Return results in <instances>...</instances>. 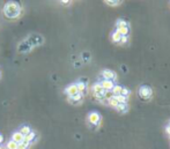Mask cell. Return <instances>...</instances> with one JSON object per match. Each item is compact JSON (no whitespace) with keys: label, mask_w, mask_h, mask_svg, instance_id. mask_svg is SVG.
Instances as JSON below:
<instances>
[{"label":"cell","mask_w":170,"mask_h":149,"mask_svg":"<svg viewBox=\"0 0 170 149\" xmlns=\"http://www.w3.org/2000/svg\"><path fill=\"white\" fill-rule=\"evenodd\" d=\"M21 13H22V8L17 2L9 1L4 6V14L7 19H11V20L17 19L21 15Z\"/></svg>","instance_id":"1"},{"label":"cell","mask_w":170,"mask_h":149,"mask_svg":"<svg viewBox=\"0 0 170 149\" xmlns=\"http://www.w3.org/2000/svg\"><path fill=\"white\" fill-rule=\"evenodd\" d=\"M152 94H153V91H152L150 87H148V86H141L140 89H139V96H140L141 100L148 101L152 97Z\"/></svg>","instance_id":"2"},{"label":"cell","mask_w":170,"mask_h":149,"mask_svg":"<svg viewBox=\"0 0 170 149\" xmlns=\"http://www.w3.org/2000/svg\"><path fill=\"white\" fill-rule=\"evenodd\" d=\"M93 93H94V96L96 97L97 100H104V95H105V90L101 87L100 83H95L93 86Z\"/></svg>","instance_id":"3"},{"label":"cell","mask_w":170,"mask_h":149,"mask_svg":"<svg viewBox=\"0 0 170 149\" xmlns=\"http://www.w3.org/2000/svg\"><path fill=\"white\" fill-rule=\"evenodd\" d=\"M88 121L90 125L93 126H98L101 123V114L96 111H93L88 114Z\"/></svg>","instance_id":"4"},{"label":"cell","mask_w":170,"mask_h":149,"mask_svg":"<svg viewBox=\"0 0 170 149\" xmlns=\"http://www.w3.org/2000/svg\"><path fill=\"white\" fill-rule=\"evenodd\" d=\"M102 77H103V80H109V81H113L116 80V73L113 72V71H110V69H104V71H102L101 73Z\"/></svg>","instance_id":"5"},{"label":"cell","mask_w":170,"mask_h":149,"mask_svg":"<svg viewBox=\"0 0 170 149\" xmlns=\"http://www.w3.org/2000/svg\"><path fill=\"white\" fill-rule=\"evenodd\" d=\"M100 85L103 89H104L105 91H111L112 88L115 87V83H113V81H109V80H103L100 82Z\"/></svg>","instance_id":"6"},{"label":"cell","mask_w":170,"mask_h":149,"mask_svg":"<svg viewBox=\"0 0 170 149\" xmlns=\"http://www.w3.org/2000/svg\"><path fill=\"white\" fill-rule=\"evenodd\" d=\"M65 93H66V95H68V97L74 96L75 94L79 93V91H78V88H77V85H75V83H72V85H69L68 87H66Z\"/></svg>","instance_id":"7"},{"label":"cell","mask_w":170,"mask_h":149,"mask_svg":"<svg viewBox=\"0 0 170 149\" xmlns=\"http://www.w3.org/2000/svg\"><path fill=\"white\" fill-rule=\"evenodd\" d=\"M37 137H38V135H37L36 132L31 131V132H30V133H29L28 135H26V137H24V140H23V141L28 142V143H30V145H31V143H34V142L36 141Z\"/></svg>","instance_id":"8"},{"label":"cell","mask_w":170,"mask_h":149,"mask_svg":"<svg viewBox=\"0 0 170 149\" xmlns=\"http://www.w3.org/2000/svg\"><path fill=\"white\" fill-rule=\"evenodd\" d=\"M82 98H83V95L80 93H78V94H75L74 96L68 97V102L69 103H72V104H79V103L82 101Z\"/></svg>","instance_id":"9"},{"label":"cell","mask_w":170,"mask_h":149,"mask_svg":"<svg viewBox=\"0 0 170 149\" xmlns=\"http://www.w3.org/2000/svg\"><path fill=\"white\" fill-rule=\"evenodd\" d=\"M12 140L13 141H15L16 143H21V142H23L24 137L19 132V131H16V132H14V133L12 134Z\"/></svg>","instance_id":"10"},{"label":"cell","mask_w":170,"mask_h":149,"mask_svg":"<svg viewBox=\"0 0 170 149\" xmlns=\"http://www.w3.org/2000/svg\"><path fill=\"white\" fill-rule=\"evenodd\" d=\"M75 85H77L78 91L80 94L83 95V94L87 91V85H86V82H83V81H79V82H77Z\"/></svg>","instance_id":"11"},{"label":"cell","mask_w":170,"mask_h":149,"mask_svg":"<svg viewBox=\"0 0 170 149\" xmlns=\"http://www.w3.org/2000/svg\"><path fill=\"white\" fill-rule=\"evenodd\" d=\"M116 31H117L120 36H129L130 27H120V28L116 29Z\"/></svg>","instance_id":"12"},{"label":"cell","mask_w":170,"mask_h":149,"mask_svg":"<svg viewBox=\"0 0 170 149\" xmlns=\"http://www.w3.org/2000/svg\"><path fill=\"white\" fill-rule=\"evenodd\" d=\"M23 137H26V135H28L30 132H31V128H30V126L28 125H22L20 127V131H19Z\"/></svg>","instance_id":"13"},{"label":"cell","mask_w":170,"mask_h":149,"mask_svg":"<svg viewBox=\"0 0 170 149\" xmlns=\"http://www.w3.org/2000/svg\"><path fill=\"white\" fill-rule=\"evenodd\" d=\"M111 40H112L115 43H120L121 36L118 34L117 31H113L112 34H111Z\"/></svg>","instance_id":"14"},{"label":"cell","mask_w":170,"mask_h":149,"mask_svg":"<svg viewBox=\"0 0 170 149\" xmlns=\"http://www.w3.org/2000/svg\"><path fill=\"white\" fill-rule=\"evenodd\" d=\"M116 26H117V28H120V27H130L129 22L126 20H124V19H119V20H117Z\"/></svg>","instance_id":"15"},{"label":"cell","mask_w":170,"mask_h":149,"mask_svg":"<svg viewBox=\"0 0 170 149\" xmlns=\"http://www.w3.org/2000/svg\"><path fill=\"white\" fill-rule=\"evenodd\" d=\"M120 91H121V86H117V85H115V87H113L112 90H111V93H112L113 96L120 95Z\"/></svg>","instance_id":"16"},{"label":"cell","mask_w":170,"mask_h":149,"mask_svg":"<svg viewBox=\"0 0 170 149\" xmlns=\"http://www.w3.org/2000/svg\"><path fill=\"white\" fill-rule=\"evenodd\" d=\"M116 98V101L118 102V104H126V102H127V97H124V96H120V95H118V96H113Z\"/></svg>","instance_id":"17"},{"label":"cell","mask_w":170,"mask_h":149,"mask_svg":"<svg viewBox=\"0 0 170 149\" xmlns=\"http://www.w3.org/2000/svg\"><path fill=\"white\" fill-rule=\"evenodd\" d=\"M17 145H19V143H16L15 141L9 140V141L7 142V145H6V149H17Z\"/></svg>","instance_id":"18"},{"label":"cell","mask_w":170,"mask_h":149,"mask_svg":"<svg viewBox=\"0 0 170 149\" xmlns=\"http://www.w3.org/2000/svg\"><path fill=\"white\" fill-rule=\"evenodd\" d=\"M108 103H109V105L111 106V108H115V109L118 106V102L116 101V98H115V97H111L110 100H108Z\"/></svg>","instance_id":"19"},{"label":"cell","mask_w":170,"mask_h":149,"mask_svg":"<svg viewBox=\"0 0 170 149\" xmlns=\"http://www.w3.org/2000/svg\"><path fill=\"white\" fill-rule=\"evenodd\" d=\"M116 109H117V111H119V112L124 113L127 111V104H118V106Z\"/></svg>","instance_id":"20"},{"label":"cell","mask_w":170,"mask_h":149,"mask_svg":"<svg viewBox=\"0 0 170 149\" xmlns=\"http://www.w3.org/2000/svg\"><path fill=\"white\" fill-rule=\"evenodd\" d=\"M29 147H30V143H28V142H21V143H19L17 145V149H29Z\"/></svg>","instance_id":"21"},{"label":"cell","mask_w":170,"mask_h":149,"mask_svg":"<svg viewBox=\"0 0 170 149\" xmlns=\"http://www.w3.org/2000/svg\"><path fill=\"white\" fill-rule=\"evenodd\" d=\"M130 95V90L127 88H124L121 87V91H120V96H124V97H127Z\"/></svg>","instance_id":"22"},{"label":"cell","mask_w":170,"mask_h":149,"mask_svg":"<svg viewBox=\"0 0 170 149\" xmlns=\"http://www.w3.org/2000/svg\"><path fill=\"white\" fill-rule=\"evenodd\" d=\"M105 4L110 5V6H118L120 4V1H110V0H108V1H105Z\"/></svg>","instance_id":"23"},{"label":"cell","mask_w":170,"mask_h":149,"mask_svg":"<svg viewBox=\"0 0 170 149\" xmlns=\"http://www.w3.org/2000/svg\"><path fill=\"white\" fill-rule=\"evenodd\" d=\"M127 40H129V37H127V36H121V40H120L121 44H125V43H127Z\"/></svg>","instance_id":"24"},{"label":"cell","mask_w":170,"mask_h":149,"mask_svg":"<svg viewBox=\"0 0 170 149\" xmlns=\"http://www.w3.org/2000/svg\"><path fill=\"white\" fill-rule=\"evenodd\" d=\"M166 132L168 134L170 135V125H168V126H166Z\"/></svg>","instance_id":"25"},{"label":"cell","mask_w":170,"mask_h":149,"mask_svg":"<svg viewBox=\"0 0 170 149\" xmlns=\"http://www.w3.org/2000/svg\"><path fill=\"white\" fill-rule=\"evenodd\" d=\"M60 4H63V5H68V4H71L69 1H60Z\"/></svg>","instance_id":"26"},{"label":"cell","mask_w":170,"mask_h":149,"mask_svg":"<svg viewBox=\"0 0 170 149\" xmlns=\"http://www.w3.org/2000/svg\"><path fill=\"white\" fill-rule=\"evenodd\" d=\"M4 141V137H2V135H0V145H1V142Z\"/></svg>","instance_id":"27"},{"label":"cell","mask_w":170,"mask_h":149,"mask_svg":"<svg viewBox=\"0 0 170 149\" xmlns=\"http://www.w3.org/2000/svg\"><path fill=\"white\" fill-rule=\"evenodd\" d=\"M0 149H2V147H1V146H0Z\"/></svg>","instance_id":"28"},{"label":"cell","mask_w":170,"mask_h":149,"mask_svg":"<svg viewBox=\"0 0 170 149\" xmlns=\"http://www.w3.org/2000/svg\"><path fill=\"white\" fill-rule=\"evenodd\" d=\"M0 77H1V72H0Z\"/></svg>","instance_id":"29"},{"label":"cell","mask_w":170,"mask_h":149,"mask_svg":"<svg viewBox=\"0 0 170 149\" xmlns=\"http://www.w3.org/2000/svg\"><path fill=\"white\" fill-rule=\"evenodd\" d=\"M2 149H6V148H2Z\"/></svg>","instance_id":"30"},{"label":"cell","mask_w":170,"mask_h":149,"mask_svg":"<svg viewBox=\"0 0 170 149\" xmlns=\"http://www.w3.org/2000/svg\"><path fill=\"white\" fill-rule=\"evenodd\" d=\"M169 125H170V124H169Z\"/></svg>","instance_id":"31"},{"label":"cell","mask_w":170,"mask_h":149,"mask_svg":"<svg viewBox=\"0 0 170 149\" xmlns=\"http://www.w3.org/2000/svg\"><path fill=\"white\" fill-rule=\"evenodd\" d=\"M169 137H170V135H169Z\"/></svg>","instance_id":"32"}]
</instances>
